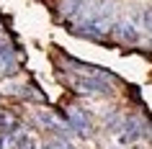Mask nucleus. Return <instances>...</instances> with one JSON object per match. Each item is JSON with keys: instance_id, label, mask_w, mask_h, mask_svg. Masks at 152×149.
<instances>
[{"instance_id": "obj_2", "label": "nucleus", "mask_w": 152, "mask_h": 149, "mask_svg": "<svg viewBox=\"0 0 152 149\" xmlns=\"http://www.w3.org/2000/svg\"><path fill=\"white\" fill-rule=\"evenodd\" d=\"M70 82L75 87V93H80V95H108L111 93L108 80H101V77L83 75V77H70Z\"/></svg>"}, {"instance_id": "obj_7", "label": "nucleus", "mask_w": 152, "mask_h": 149, "mask_svg": "<svg viewBox=\"0 0 152 149\" xmlns=\"http://www.w3.org/2000/svg\"><path fill=\"white\" fill-rule=\"evenodd\" d=\"M90 0H64L62 3V16L64 18H80V13L88 8Z\"/></svg>"}, {"instance_id": "obj_1", "label": "nucleus", "mask_w": 152, "mask_h": 149, "mask_svg": "<svg viewBox=\"0 0 152 149\" xmlns=\"http://www.w3.org/2000/svg\"><path fill=\"white\" fill-rule=\"evenodd\" d=\"M36 118H39V124L47 129V131H54L57 136H64V139H70L72 134H75V129L70 126V121H64L57 110H49V108H41L36 110Z\"/></svg>"}, {"instance_id": "obj_11", "label": "nucleus", "mask_w": 152, "mask_h": 149, "mask_svg": "<svg viewBox=\"0 0 152 149\" xmlns=\"http://www.w3.org/2000/svg\"><path fill=\"white\" fill-rule=\"evenodd\" d=\"M150 136H152V126H150Z\"/></svg>"}, {"instance_id": "obj_10", "label": "nucleus", "mask_w": 152, "mask_h": 149, "mask_svg": "<svg viewBox=\"0 0 152 149\" xmlns=\"http://www.w3.org/2000/svg\"><path fill=\"white\" fill-rule=\"evenodd\" d=\"M44 149H72V144L67 139H64V136H59V139H54V141H49L47 147Z\"/></svg>"}, {"instance_id": "obj_4", "label": "nucleus", "mask_w": 152, "mask_h": 149, "mask_svg": "<svg viewBox=\"0 0 152 149\" xmlns=\"http://www.w3.org/2000/svg\"><path fill=\"white\" fill-rule=\"evenodd\" d=\"M142 118H129V121H124V126H121V134H119V144H134L139 136H142Z\"/></svg>"}, {"instance_id": "obj_3", "label": "nucleus", "mask_w": 152, "mask_h": 149, "mask_svg": "<svg viewBox=\"0 0 152 149\" xmlns=\"http://www.w3.org/2000/svg\"><path fill=\"white\" fill-rule=\"evenodd\" d=\"M67 121L70 126L75 129V134H80V136H88L90 134V121H88V113L77 105H67Z\"/></svg>"}, {"instance_id": "obj_8", "label": "nucleus", "mask_w": 152, "mask_h": 149, "mask_svg": "<svg viewBox=\"0 0 152 149\" xmlns=\"http://www.w3.org/2000/svg\"><path fill=\"white\" fill-rule=\"evenodd\" d=\"M21 90V98H26V100H34V103H44V95L36 90L34 85H23V87H18Z\"/></svg>"}, {"instance_id": "obj_9", "label": "nucleus", "mask_w": 152, "mask_h": 149, "mask_svg": "<svg viewBox=\"0 0 152 149\" xmlns=\"http://www.w3.org/2000/svg\"><path fill=\"white\" fill-rule=\"evenodd\" d=\"M16 149H39V144H36V139H34L31 134H21Z\"/></svg>"}, {"instance_id": "obj_6", "label": "nucleus", "mask_w": 152, "mask_h": 149, "mask_svg": "<svg viewBox=\"0 0 152 149\" xmlns=\"http://www.w3.org/2000/svg\"><path fill=\"white\" fill-rule=\"evenodd\" d=\"M113 36H116L121 44H137V41H139V28H137L132 21H121V23L113 26Z\"/></svg>"}, {"instance_id": "obj_5", "label": "nucleus", "mask_w": 152, "mask_h": 149, "mask_svg": "<svg viewBox=\"0 0 152 149\" xmlns=\"http://www.w3.org/2000/svg\"><path fill=\"white\" fill-rule=\"evenodd\" d=\"M0 72H3V75H16L18 72L16 49L8 47V44H0Z\"/></svg>"}, {"instance_id": "obj_12", "label": "nucleus", "mask_w": 152, "mask_h": 149, "mask_svg": "<svg viewBox=\"0 0 152 149\" xmlns=\"http://www.w3.org/2000/svg\"><path fill=\"white\" fill-rule=\"evenodd\" d=\"M134 149H139V147H134Z\"/></svg>"}]
</instances>
